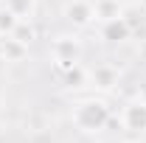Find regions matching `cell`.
<instances>
[{"instance_id": "cell-7", "label": "cell", "mask_w": 146, "mask_h": 143, "mask_svg": "<svg viewBox=\"0 0 146 143\" xmlns=\"http://www.w3.org/2000/svg\"><path fill=\"white\" fill-rule=\"evenodd\" d=\"M0 56H3V62H23L28 56V45L17 42L14 36H3L0 39Z\"/></svg>"}, {"instance_id": "cell-8", "label": "cell", "mask_w": 146, "mask_h": 143, "mask_svg": "<svg viewBox=\"0 0 146 143\" xmlns=\"http://www.w3.org/2000/svg\"><path fill=\"white\" fill-rule=\"evenodd\" d=\"M62 73H65V87L68 90H79L84 84H90V70H84L82 65H73V68H68Z\"/></svg>"}, {"instance_id": "cell-13", "label": "cell", "mask_w": 146, "mask_h": 143, "mask_svg": "<svg viewBox=\"0 0 146 143\" xmlns=\"http://www.w3.org/2000/svg\"><path fill=\"white\" fill-rule=\"evenodd\" d=\"M138 98H141V101H146V81L138 87Z\"/></svg>"}, {"instance_id": "cell-14", "label": "cell", "mask_w": 146, "mask_h": 143, "mask_svg": "<svg viewBox=\"0 0 146 143\" xmlns=\"http://www.w3.org/2000/svg\"><path fill=\"white\" fill-rule=\"evenodd\" d=\"M138 56H141V62H146V42H141V51H138Z\"/></svg>"}, {"instance_id": "cell-11", "label": "cell", "mask_w": 146, "mask_h": 143, "mask_svg": "<svg viewBox=\"0 0 146 143\" xmlns=\"http://www.w3.org/2000/svg\"><path fill=\"white\" fill-rule=\"evenodd\" d=\"M34 6H36V0H6V9H9V11H14L20 20H31Z\"/></svg>"}, {"instance_id": "cell-5", "label": "cell", "mask_w": 146, "mask_h": 143, "mask_svg": "<svg viewBox=\"0 0 146 143\" xmlns=\"http://www.w3.org/2000/svg\"><path fill=\"white\" fill-rule=\"evenodd\" d=\"M129 36H132V23H129L124 14H118V17L101 23V39H104V42L118 45V42H127Z\"/></svg>"}, {"instance_id": "cell-2", "label": "cell", "mask_w": 146, "mask_h": 143, "mask_svg": "<svg viewBox=\"0 0 146 143\" xmlns=\"http://www.w3.org/2000/svg\"><path fill=\"white\" fill-rule=\"evenodd\" d=\"M51 56L59 65V70H68L73 65H79V59H82V42L76 36H56L51 45Z\"/></svg>"}, {"instance_id": "cell-6", "label": "cell", "mask_w": 146, "mask_h": 143, "mask_svg": "<svg viewBox=\"0 0 146 143\" xmlns=\"http://www.w3.org/2000/svg\"><path fill=\"white\" fill-rule=\"evenodd\" d=\"M90 84L96 90H101V93H110V90L118 84V68L115 65H96L90 70Z\"/></svg>"}, {"instance_id": "cell-9", "label": "cell", "mask_w": 146, "mask_h": 143, "mask_svg": "<svg viewBox=\"0 0 146 143\" xmlns=\"http://www.w3.org/2000/svg\"><path fill=\"white\" fill-rule=\"evenodd\" d=\"M118 14H121V6H118V0H96V20L107 23V20L118 17Z\"/></svg>"}, {"instance_id": "cell-3", "label": "cell", "mask_w": 146, "mask_h": 143, "mask_svg": "<svg viewBox=\"0 0 146 143\" xmlns=\"http://www.w3.org/2000/svg\"><path fill=\"white\" fill-rule=\"evenodd\" d=\"M65 20L73 28H87L96 23V3L93 0H68L65 3Z\"/></svg>"}, {"instance_id": "cell-15", "label": "cell", "mask_w": 146, "mask_h": 143, "mask_svg": "<svg viewBox=\"0 0 146 143\" xmlns=\"http://www.w3.org/2000/svg\"><path fill=\"white\" fill-rule=\"evenodd\" d=\"M124 143H141V140H124Z\"/></svg>"}, {"instance_id": "cell-16", "label": "cell", "mask_w": 146, "mask_h": 143, "mask_svg": "<svg viewBox=\"0 0 146 143\" xmlns=\"http://www.w3.org/2000/svg\"><path fill=\"white\" fill-rule=\"evenodd\" d=\"M0 39H3V36H0Z\"/></svg>"}, {"instance_id": "cell-10", "label": "cell", "mask_w": 146, "mask_h": 143, "mask_svg": "<svg viewBox=\"0 0 146 143\" xmlns=\"http://www.w3.org/2000/svg\"><path fill=\"white\" fill-rule=\"evenodd\" d=\"M11 36H14L17 42H23V45H31V42L36 39V28L31 25V20H20L17 28L11 31Z\"/></svg>"}, {"instance_id": "cell-1", "label": "cell", "mask_w": 146, "mask_h": 143, "mask_svg": "<svg viewBox=\"0 0 146 143\" xmlns=\"http://www.w3.org/2000/svg\"><path fill=\"white\" fill-rule=\"evenodd\" d=\"M110 121L112 112L104 98H84L73 107V126L82 132H101L110 126Z\"/></svg>"}, {"instance_id": "cell-12", "label": "cell", "mask_w": 146, "mask_h": 143, "mask_svg": "<svg viewBox=\"0 0 146 143\" xmlns=\"http://www.w3.org/2000/svg\"><path fill=\"white\" fill-rule=\"evenodd\" d=\"M17 23H20V17L14 11H9L6 6L0 9V36H11V31L17 28Z\"/></svg>"}, {"instance_id": "cell-4", "label": "cell", "mask_w": 146, "mask_h": 143, "mask_svg": "<svg viewBox=\"0 0 146 143\" xmlns=\"http://www.w3.org/2000/svg\"><path fill=\"white\" fill-rule=\"evenodd\" d=\"M121 124L132 135H143L146 132V101H141V98L129 101L124 107V112H121Z\"/></svg>"}]
</instances>
